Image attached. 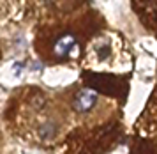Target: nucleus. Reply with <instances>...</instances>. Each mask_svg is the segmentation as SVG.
I'll use <instances>...</instances> for the list:
<instances>
[{"instance_id":"nucleus-1","label":"nucleus","mask_w":157,"mask_h":154,"mask_svg":"<svg viewBox=\"0 0 157 154\" xmlns=\"http://www.w3.org/2000/svg\"><path fill=\"white\" fill-rule=\"evenodd\" d=\"M97 99H99V96H97V92L94 91V89H81V91L74 96L72 106H74L76 112L86 113L97 105Z\"/></svg>"},{"instance_id":"nucleus-2","label":"nucleus","mask_w":157,"mask_h":154,"mask_svg":"<svg viewBox=\"0 0 157 154\" xmlns=\"http://www.w3.org/2000/svg\"><path fill=\"white\" fill-rule=\"evenodd\" d=\"M53 51H55L57 59H65V57H71V53H78V41H76V37L72 34L60 35L55 41Z\"/></svg>"},{"instance_id":"nucleus-3","label":"nucleus","mask_w":157,"mask_h":154,"mask_svg":"<svg viewBox=\"0 0 157 154\" xmlns=\"http://www.w3.org/2000/svg\"><path fill=\"white\" fill-rule=\"evenodd\" d=\"M109 55H111V44H109L108 41L106 43H101L99 46H97V59L102 62V60H106Z\"/></svg>"},{"instance_id":"nucleus-4","label":"nucleus","mask_w":157,"mask_h":154,"mask_svg":"<svg viewBox=\"0 0 157 154\" xmlns=\"http://www.w3.org/2000/svg\"><path fill=\"white\" fill-rule=\"evenodd\" d=\"M55 131H57L55 124H44V126L39 129V135H41L43 140H48V138H51V136L55 135Z\"/></svg>"}]
</instances>
